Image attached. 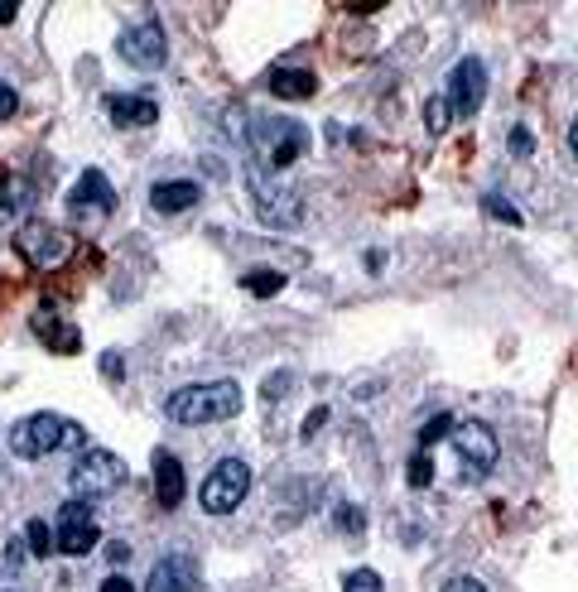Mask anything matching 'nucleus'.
Masks as SVG:
<instances>
[{
  "label": "nucleus",
  "instance_id": "c85d7f7f",
  "mask_svg": "<svg viewBox=\"0 0 578 592\" xmlns=\"http://www.w3.org/2000/svg\"><path fill=\"white\" fill-rule=\"evenodd\" d=\"M15 111H20V92L10 83H0V121H10Z\"/></svg>",
  "mask_w": 578,
  "mask_h": 592
},
{
  "label": "nucleus",
  "instance_id": "f3484780",
  "mask_svg": "<svg viewBox=\"0 0 578 592\" xmlns=\"http://www.w3.org/2000/svg\"><path fill=\"white\" fill-rule=\"evenodd\" d=\"M266 87L275 92V97H285V101H304V97H313L319 77H313L309 68H270Z\"/></svg>",
  "mask_w": 578,
  "mask_h": 592
},
{
  "label": "nucleus",
  "instance_id": "f704fd0d",
  "mask_svg": "<svg viewBox=\"0 0 578 592\" xmlns=\"http://www.w3.org/2000/svg\"><path fill=\"white\" fill-rule=\"evenodd\" d=\"M15 15H20V6H15V0H6V6H0V24H10Z\"/></svg>",
  "mask_w": 578,
  "mask_h": 592
},
{
  "label": "nucleus",
  "instance_id": "7c9ffc66",
  "mask_svg": "<svg viewBox=\"0 0 578 592\" xmlns=\"http://www.w3.org/2000/svg\"><path fill=\"white\" fill-rule=\"evenodd\" d=\"M323 424H328V410H323V405H319V410H313V415L304 419V429H299V439H304V443H309V439H313V433H319Z\"/></svg>",
  "mask_w": 578,
  "mask_h": 592
},
{
  "label": "nucleus",
  "instance_id": "f8f14e48",
  "mask_svg": "<svg viewBox=\"0 0 578 592\" xmlns=\"http://www.w3.org/2000/svg\"><path fill=\"white\" fill-rule=\"evenodd\" d=\"M68 213L73 217H107V213H116V189L107 183L101 169H87V174L77 179V189L68 193Z\"/></svg>",
  "mask_w": 578,
  "mask_h": 592
},
{
  "label": "nucleus",
  "instance_id": "6e6552de",
  "mask_svg": "<svg viewBox=\"0 0 578 592\" xmlns=\"http://www.w3.org/2000/svg\"><path fill=\"white\" fill-rule=\"evenodd\" d=\"M97 539H101V525H97V516H92V506L87 502H63L58 520H54V549H63L68 559H83V555L97 549Z\"/></svg>",
  "mask_w": 578,
  "mask_h": 592
},
{
  "label": "nucleus",
  "instance_id": "0eeeda50",
  "mask_svg": "<svg viewBox=\"0 0 578 592\" xmlns=\"http://www.w3.org/2000/svg\"><path fill=\"white\" fill-rule=\"evenodd\" d=\"M246 492H251V467H246L242 458H222L199 486V506L207 516H232V510L246 502Z\"/></svg>",
  "mask_w": 578,
  "mask_h": 592
},
{
  "label": "nucleus",
  "instance_id": "473e14b6",
  "mask_svg": "<svg viewBox=\"0 0 578 592\" xmlns=\"http://www.w3.org/2000/svg\"><path fill=\"white\" fill-rule=\"evenodd\" d=\"M97 592H136V588H130V578L111 573V578H101V588H97Z\"/></svg>",
  "mask_w": 578,
  "mask_h": 592
},
{
  "label": "nucleus",
  "instance_id": "dca6fc26",
  "mask_svg": "<svg viewBox=\"0 0 578 592\" xmlns=\"http://www.w3.org/2000/svg\"><path fill=\"white\" fill-rule=\"evenodd\" d=\"M154 496H160V506L164 510H174L179 502H183V492H189V486H183V467H179V458L169 453V449H154Z\"/></svg>",
  "mask_w": 578,
  "mask_h": 592
},
{
  "label": "nucleus",
  "instance_id": "423d86ee",
  "mask_svg": "<svg viewBox=\"0 0 578 592\" xmlns=\"http://www.w3.org/2000/svg\"><path fill=\"white\" fill-rule=\"evenodd\" d=\"M449 443H453L458 477H463V482H482L496 467V453H502V449H496V433L482 424V419H463V424H453Z\"/></svg>",
  "mask_w": 578,
  "mask_h": 592
},
{
  "label": "nucleus",
  "instance_id": "5701e85b",
  "mask_svg": "<svg viewBox=\"0 0 578 592\" xmlns=\"http://www.w3.org/2000/svg\"><path fill=\"white\" fill-rule=\"evenodd\" d=\"M343 592H386V583H381L376 569H352L343 578Z\"/></svg>",
  "mask_w": 578,
  "mask_h": 592
},
{
  "label": "nucleus",
  "instance_id": "cd10ccee",
  "mask_svg": "<svg viewBox=\"0 0 578 592\" xmlns=\"http://www.w3.org/2000/svg\"><path fill=\"white\" fill-rule=\"evenodd\" d=\"M289 386H295V376H289V372H275V376H266V386H260V395H266V405H270V400H285Z\"/></svg>",
  "mask_w": 578,
  "mask_h": 592
},
{
  "label": "nucleus",
  "instance_id": "2eb2a0df",
  "mask_svg": "<svg viewBox=\"0 0 578 592\" xmlns=\"http://www.w3.org/2000/svg\"><path fill=\"white\" fill-rule=\"evenodd\" d=\"M199 197H203V183L164 179V183H154V189H150V207H154V213H164V217H174V213H189Z\"/></svg>",
  "mask_w": 578,
  "mask_h": 592
},
{
  "label": "nucleus",
  "instance_id": "4be33fe9",
  "mask_svg": "<svg viewBox=\"0 0 578 592\" xmlns=\"http://www.w3.org/2000/svg\"><path fill=\"white\" fill-rule=\"evenodd\" d=\"M246 289H251V294H260V299H270V294H280V289H285V275L280 270H251V275H246V280H242Z\"/></svg>",
  "mask_w": 578,
  "mask_h": 592
},
{
  "label": "nucleus",
  "instance_id": "393cba45",
  "mask_svg": "<svg viewBox=\"0 0 578 592\" xmlns=\"http://www.w3.org/2000/svg\"><path fill=\"white\" fill-rule=\"evenodd\" d=\"M425 116H429L434 136H443V130H449V97H429L425 101Z\"/></svg>",
  "mask_w": 578,
  "mask_h": 592
},
{
  "label": "nucleus",
  "instance_id": "9b49d317",
  "mask_svg": "<svg viewBox=\"0 0 578 592\" xmlns=\"http://www.w3.org/2000/svg\"><path fill=\"white\" fill-rule=\"evenodd\" d=\"M488 97V68L478 58H458L453 63V77H449V107L458 116H472Z\"/></svg>",
  "mask_w": 578,
  "mask_h": 592
},
{
  "label": "nucleus",
  "instance_id": "f257e3e1",
  "mask_svg": "<svg viewBox=\"0 0 578 592\" xmlns=\"http://www.w3.org/2000/svg\"><path fill=\"white\" fill-rule=\"evenodd\" d=\"M242 410V386L236 380H203V386H183L164 400V415L183 429H203V424H222Z\"/></svg>",
  "mask_w": 578,
  "mask_h": 592
},
{
  "label": "nucleus",
  "instance_id": "72a5a7b5",
  "mask_svg": "<svg viewBox=\"0 0 578 592\" xmlns=\"http://www.w3.org/2000/svg\"><path fill=\"white\" fill-rule=\"evenodd\" d=\"M121 366H126V362L116 357V352H107V357H101V372H107L111 380H121Z\"/></svg>",
  "mask_w": 578,
  "mask_h": 592
},
{
  "label": "nucleus",
  "instance_id": "6ab92c4d",
  "mask_svg": "<svg viewBox=\"0 0 578 592\" xmlns=\"http://www.w3.org/2000/svg\"><path fill=\"white\" fill-rule=\"evenodd\" d=\"M30 197H34V189H30L24 179H15V174H0V222L20 217L24 207H30Z\"/></svg>",
  "mask_w": 578,
  "mask_h": 592
},
{
  "label": "nucleus",
  "instance_id": "20e7f679",
  "mask_svg": "<svg viewBox=\"0 0 578 592\" xmlns=\"http://www.w3.org/2000/svg\"><path fill=\"white\" fill-rule=\"evenodd\" d=\"M126 463H121V453H111V449H87L77 463L68 467V486H73V502H97V496H111L116 486H126Z\"/></svg>",
  "mask_w": 578,
  "mask_h": 592
},
{
  "label": "nucleus",
  "instance_id": "c756f323",
  "mask_svg": "<svg viewBox=\"0 0 578 592\" xmlns=\"http://www.w3.org/2000/svg\"><path fill=\"white\" fill-rule=\"evenodd\" d=\"M531 150H535L531 130H525V126H516V130H511V154H516V160H525V154H531Z\"/></svg>",
  "mask_w": 578,
  "mask_h": 592
},
{
  "label": "nucleus",
  "instance_id": "ddd939ff",
  "mask_svg": "<svg viewBox=\"0 0 578 592\" xmlns=\"http://www.w3.org/2000/svg\"><path fill=\"white\" fill-rule=\"evenodd\" d=\"M199 588H203L199 559H189V555H164L150 569V583H144V592H199Z\"/></svg>",
  "mask_w": 578,
  "mask_h": 592
},
{
  "label": "nucleus",
  "instance_id": "412c9836",
  "mask_svg": "<svg viewBox=\"0 0 578 592\" xmlns=\"http://www.w3.org/2000/svg\"><path fill=\"white\" fill-rule=\"evenodd\" d=\"M24 545H30V549H34V555H39V559H44V555H49V549H54V525H49V520H39V516H34L30 525H24Z\"/></svg>",
  "mask_w": 578,
  "mask_h": 592
},
{
  "label": "nucleus",
  "instance_id": "c9c22d12",
  "mask_svg": "<svg viewBox=\"0 0 578 592\" xmlns=\"http://www.w3.org/2000/svg\"><path fill=\"white\" fill-rule=\"evenodd\" d=\"M569 154H574V160H578V121L569 126Z\"/></svg>",
  "mask_w": 578,
  "mask_h": 592
},
{
  "label": "nucleus",
  "instance_id": "f03ea898",
  "mask_svg": "<svg viewBox=\"0 0 578 592\" xmlns=\"http://www.w3.org/2000/svg\"><path fill=\"white\" fill-rule=\"evenodd\" d=\"M251 160L260 169H289L299 160V154L309 150V130L299 121H289V116H256L251 121Z\"/></svg>",
  "mask_w": 578,
  "mask_h": 592
},
{
  "label": "nucleus",
  "instance_id": "39448f33",
  "mask_svg": "<svg viewBox=\"0 0 578 592\" xmlns=\"http://www.w3.org/2000/svg\"><path fill=\"white\" fill-rule=\"evenodd\" d=\"M246 183H251V197H256L260 217H266L270 227H295V222L304 217V197H299L295 183L270 179L256 160H246Z\"/></svg>",
  "mask_w": 578,
  "mask_h": 592
},
{
  "label": "nucleus",
  "instance_id": "bb28decb",
  "mask_svg": "<svg viewBox=\"0 0 578 592\" xmlns=\"http://www.w3.org/2000/svg\"><path fill=\"white\" fill-rule=\"evenodd\" d=\"M333 525H338L343 535H362V525H366L362 506H338V510H333Z\"/></svg>",
  "mask_w": 578,
  "mask_h": 592
},
{
  "label": "nucleus",
  "instance_id": "7ed1b4c3",
  "mask_svg": "<svg viewBox=\"0 0 578 592\" xmlns=\"http://www.w3.org/2000/svg\"><path fill=\"white\" fill-rule=\"evenodd\" d=\"M58 443H83V429L63 424L58 415H24L15 429H10V453L34 463V458L58 453Z\"/></svg>",
  "mask_w": 578,
  "mask_h": 592
},
{
  "label": "nucleus",
  "instance_id": "a211bd4d",
  "mask_svg": "<svg viewBox=\"0 0 578 592\" xmlns=\"http://www.w3.org/2000/svg\"><path fill=\"white\" fill-rule=\"evenodd\" d=\"M34 333H44V342H49L54 352H77V347H83L77 327L58 323V319H54V309H39V313H34Z\"/></svg>",
  "mask_w": 578,
  "mask_h": 592
},
{
  "label": "nucleus",
  "instance_id": "a878e982",
  "mask_svg": "<svg viewBox=\"0 0 578 592\" xmlns=\"http://www.w3.org/2000/svg\"><path fill=\"white\" fill-rule=\"evenodd\" d=\"M443 433H453V415H434V419H429V424H425V429H419V453H425V449H429V443H434V439H443Z\"/></svg>",
  "mask_w": 578,
  "mask_h": 592
},
{
  "label": "nucleus",
  "instance_id": "b1692460",
  "mask_svg": "<svg viewBox=\"0 0 578 592\" xmlns=\"http://www.w3.org/2000/svg\"><path fill=\"white\" fill-rule=\"evenodd\" d=\"M405 482H410L415 492H419V486H429V482H434V463H429V453H415V458H410V467H405Z\"/></svg>",
  "mask_w": 578,
  "mask_h": 592
},
{
  "label": "nucleus",
  "instance_id": "1a4fd4ad",
  "mask_svg": "<svg viewBox=\"0 0 578 592\" xmlns=\"http://www.w3.org/2000/svg\"><path fill=\"white\" fill-rule=\"evenodd\" d=\"M15 251L39 270H54V266L68 260L73 241H68V232H54L49 222H24V227L15 232Z\"/></svg>",
  "mask_w": 578,
  "mask_h": 592
},
{
  "label": "nucleus",
  "instance_id": "4468645a",
  "mask_svg": "<svg viewBox=\"0 0 578 592\" xmlns=\"http://www.w3.org/2000/svg\"><path fill=\"white\" fill-rule=\"evenodd\" d=\"M107 116L121 130H140V126H154L160 107L150 97H140V92H116V97H107Z\"/></svg>",
  "mask_w": 578,
  "mask_h": 592
},
{
  "label": "nucleus",
  "instance_id": "2f4dec72",
  "mask_svg": "<svg viewBox=\"0 0 578 592\" xmlns=\"http://www.w3.org/2000/svg\"><path fill=\"white\" fill-rule=\"evenodd\" d=\"M443 592H488L478 583V578H449V583H443Z\"/></svg>",
  "mask_w": 578,
  "mask_h": 592
},
{
  "label": "nucleus",
  "instance_id": "aec40b11",
  "mask_svg": "<svg viewBox=\"0 0 578 592\" xmlns=\"http://www.w3.org/2000/svg\"><path fill=\"white\" fill-rule=\"evenodd\" d=\"M482 213H488V217H496V222H506V227H521V207L516 203H506V197L502 193H488V197H482Z\"/></svg>",
  "mask_w": 578,
  "mask_h": 592
},
{
  "label": "nucleus",
  "instance_id": "9d476101",
  "mask_svg": "<svg viewBox=\"0 0 578 592\" xmlns=\"http://www.w3.org/2000/svg\"><path fill=\"white\" fill-rule=\"evenodd\" d=\"M116 54H121L130 68H140V73H154L164 63L169 54V44H164V30H160V20H144V24H130V30L116 39Z\"/></svg>",
  "mask_w": 578,
  "mask_h": 592
}]
</instances>
